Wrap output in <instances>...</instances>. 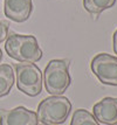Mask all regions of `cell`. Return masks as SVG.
<instances>
[{
	"mask_svg": "<svg viewBox=\"0 0 117 125\" xmlns=\"http://www.w3.org/2000/svg\"><path fill=\"white\" fill-rule=\"evenodd\" d=\"M115 125H117V124H115Z\"/></svg>",
	"mask_w": 117,
	"mask_h": 125,
	"instance_id": "obj_16",
	"label": "cell"
},
{
	"mask_svg": "<svg viewBox=\"0 0 117 125\" xmlns=\"http://www.w3.org/2000/svg\"><path fill=\"white\" fill-rule=\"evenodd\" d=\"M90 67L101 83L117 85V57L106 53H101L91 60Z\"/></svg>",
	"mask_w": 117,
	"mask_h": 125,
	"instance_id": "obj_5",
	"label": "cell"
},
{
	"mask_svg": "<svg viewBox=\"0 0 117 125\" xmlns=\"http://www.w3.org/2000/svg\"><path fill=\"white\" fill-rule=\"evenodd\" d=\"M8 28H10L8 22L0 21V43L4 42L8 36Z\"/></svg>",
	"mask_w": 117,
	"mask_h": 125,
	"instance_id": "obj_12",
	"label": "cell"
},
{
	"mask_svg": "<svg viewBox=\"0 0 117 125\" xmlns=\"http://www.w3.org/2000/svg\"><path fill=\"white\" fill-rule=\"evenodd\" d=\"M36 112L23 106L0 110V125H38Z\"/></svg>",
	"mask_w": 117,
	"mask_h": 125,
	"instance_id": "obj_6",
	"label": "cell"
},
{
	"mask_svg": "<svg viewBox=\"0 0 117 125\" xmlns=\"http://www.w3.org/2000/svg\"><path fill=\"white\" fill-rule=\"evenodd\" d=\"M112 46H114V52L117 55V31L114 33V36H112Z\"/></svg>",
	"mask_w": 117,
	"mask_h": 125,
	"instance_id": "obj_13",
	"label": "cell"
},
{
	"mask_svg": "<svg viewBox=\"0 0 117 125\" xmlns=\"http://www.w3.org/2000/svg\"><path fill=\"white\" fill-rule=\"evenodd\" d=\"M5 50L10 57L22 63H35L42 57V50L33 35L12 34L6 40Z\"/></svg>",
	"mask_w": 117,
	"mask_h": 125,
	"instance_id": "obj_1",
	"label": "cell"
},
{
	"mask_svg": "<svg viewBox=\"0 0 117 125\" xmlns=\"http://www.w3.org/2000/svg\"><path fill=\"white\" fill-rule=\"evenodd\" d=\"M70 125H100L94 115L84 109L76 110L73 115Z\"/></svg>",
	"mask_w": 117,
	"mask_h": 125,
	"instance_id": "obj_11",
	"label": "cell"
},
{
	"mask_svg": "<svg viewBox=\"0 0 117 125\" xmlns=\"http://www.w3.org/2000/svg\"><path fill=\"white\" fill-rule=\"evenodd\" d=\"M69 60H52L43 73V83L47 93L53 96H61L67 90L72 77L69 74Z\"/></svg>",
	"mask_w": 117,
	"mask_h": 125,
	"instance_id": "obj_2",
	"label": "cell"
},
{
	"mask_svg": "<svg viewBox=\"0 0 117 125\" xmlns=\"http://www.w3.org/2000/svg\"><path fill=\"white\" fill-rule=\"evenodd\" d=\"M94 117L102 124H117V98L106 97L93 108Z\"/></svg>",
	"mask_w": 117,
	"mask_h": 125,
	"instance_id": "obj_8",
	"label": "cell"
},
{
	"mask_svg": "<svg viewBox=\"0 0 117 125\" xmlns=\"http://www.w3.org/2000/svg\"><path fill=\"white\" fill-rule=\"evenodd\" d=\"M15 82L13 67L11 64H0V98L8 95Z\"/></svg>",
	"mask_w": 117,
	"mask_h": 125,
	"instance_id": "obj_9",
	"label": "cell"
},
{
	"mask_svg": "<svg viewBox=\"0 0 117 125\" xmlns=\"http://www.w3.org/2000/svg\"><path fill=\"white\" fill-rule=\"evenodd\" d=\"M116 0H83V7L91 15H97L106 10L111 8Z\"/></svg>",
	"mask_w": 117,
	"mask_h": 125,
	"instance_id": "obj_10",
	"label": "cell"
},
{
	"mask_svg": "<svg viewBox=\"0 0 117 125\" xmlns=\"http://www.w3.org/2000/svg\"><path fill=\"white\" fill-rule=\"evenodd\" d=\"M5 15L15 22H25L33 11L32 0H4Z\"/></svg>",
	"mask_w": 117,
	"mask_h": 125,
	"instance_id": "obj_7",
	"label": "cell"
},
{
	"mask_svg": "<svg viewBox=\"0 0 117 125\" xmlns=\"http://www.w3.org/2000/svg\"><path fill=\"white\" fill-rule=\"evenodd\" d=\"M1 59H2V52H1V49H0V61H1Z\"/></svg>",
	"mask_w": 117,
	"mask_h": 125,
	"instance_id": "obj_14",
	"label": "cell"
},
{
	"mask_svg": "<svg viewBox=\"0 0 117 125\" xmlns=\"http://www.w3.org/2000/svg\"><path fill=\"white\" fill-rule=\"evenodd\" d=\"M72 111V103L64 96H52L41 101L38 106V120L43 124L64 123Z\"/></svg>",
	"mask_w": 117,
	"mask_h": 125,
	"instance_id": "obj_3",
	"label": "cell"
},
{
	"mask_svg": "<svg viewBox=\"0 0 117 125\" xmlns=\"http://www.w3.org/2000/svg\"><path fill=\"white\" fill-rule=\"evenodd\" d=\"M38 125H53V124H43V123H40V124H38Z\"/></svg>",
	"mask_w": 117,
	"mask_h": 125,
	"instance_id": "obj_15",
	"label": "cell"
},
{
	"mask_svg": "<svg viewBox=\"0 0 117 125\" xmlns=\"http://www.w3.org/2000/svg\"><path fill=\"white\" fill-rule=\"evenodd\" d=\"M17 87L21 93L31 97L38 96L42 90V73L34 63H17Z\"/></svg>",
	"mask_w": 117,
	"mask_h": 125,
	"instance_id": "obj_4",
	"label": "cell"
}]
</instances>
